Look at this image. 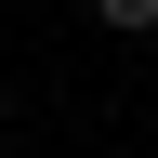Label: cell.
<instances>
[{"mask_svg": "<svg viewBox=\"0 0 158 158\" xmlns=\"http://www.w3.org/2000/svg\"><path fill=\"white\" fill-rule=\"evenodd\" d=\"M92 13H106V27H158V0H92Z\"/></svg>", "mask_w": 158, "mask_h": 158, "instance_id": "obj_1", "label": "cell"}]
</instances>
